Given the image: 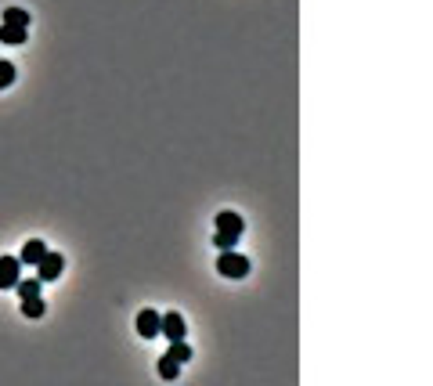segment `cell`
I'll use <instances>...</instances> for the list:
<instances>
[{"label": "cell", "mask_w": 433, "mask_h": 386, "mask_svg": "<svg viewBox=\"0 0 433 386\" xmlns=\"http://www.w3.org/2000/svg\"><path fill=\"white\" fill-rule=\"evenodd\" d=\"M217 271H220L224 278H246L249 275V260H246L242 253H235V249H220Z\"/></svg>", "instance_id": "1"}, {"label": "cell", "mask_w": 433, "mask_h": 386, "mask_svg": "<svg viewBox=\"0 0 433 386\" xmlns=\"http://www.w3.org/2000/svg\"><path fill=\"white\" fill-rule=\"evenodd\" d=\"M61 271H66V260H61V253H51V249H47L40 260H37V278H40V282H55Z\"/></svg>", "instance_id": "2"}, {"label": "cell", "mask_w": 433, "mask_h": 386, "mask_svg": "<svg viewBox=\"0 0 433 386\" xmlns=\"http://www.w3.org/2000/svg\"><path fill=\"white\" fill-rule=\"evenodd\" d=\"M22 278V260L19 256H0V289H15Z\"/></svg>", "instance_id": "3"}, {"label": "cell", "mask_w": 433, "mask_h": 386, "mask_svg": "<svg viewBox=\"0 0 433 386\" xmlns=\"http://www.w3.org/2000/svg\"><path fill=\"white\" fill-rule=\"evenodd\" d=\"M159 332H163L166 336V340H184V318L177 314V311H170V314H163V318H159Z\"/></svg>", "instance_id": "4"}, {"label": "cell", "mask_w": 433, "mask_h": 386, "mask_svg": "<svg viewBox=\"0 0 433 386\" xmlns=\"http://www.w3.org/2000/svg\"><path fill=\"white\" fill-rule=\"evenodd\" d=\"M159 318H163V314H155V311H141L137 314V336H141V340L159 336Z\"/></svg>", "instance_id": "5"}, {"label": "cell", "mask_w": 433, "mask_h": 386, "mask_svg": "<svg viewBox=\"0 0 433 386\" xmlns=\"http://www.w3.org/2000/svg\"><path fill=\"white\" fill-rule=\"evenodd\" d=\"M47 253V246L40 242V238H29V242L22 246V253H19V260H22V267H37V260Z\"/></svg>", "instance_id": "6"}, {"label": "cell", "mask_w": 433, "mask_h": 386, "mask_svg": "<svg viewBox=\"0 0 433 386\" xmlns=\"http://www.w3.org/2000/svg\"><path fill=\"white\" fill-rule=\"evenodd\" d=\"M217 231H231V235H242V231H246V220L238 217V213H231V210H224V213H217Z\"/></svg>", "instance_id": "7"}, {"label": "cell", "mask_w": 433, "mask_h": 386, "mask_svg": "<svg viewBox=\"0 0 433 386\" xmlns=\"http://www.w3.org/2000/svg\"><path fill=\"white\" fill-rule=\"evenodd\" d=\"M177 376H181V361H173L170 354H166V358H159V379L170 383V379H177Z\"/></svg>", "instance_id": "8"}, {"label": "cell", "mask_w": 433, "mask_h": 386, "mask_svg": "<svg viewBox=\"0 0 433 386\" xmlns=\"http://www.w3.org/2000/svg\"><path fill=\"white\" fill-rule=\"evenodd\" d=\"M26 40V26H0V44H22Z\"/></svg>", "instance_id": "9"}, {"label": "cell", "mask_w": 433, "mask_h": 386, "mask_svg": "<svg viewBox=\"0 0 433 386\" xmlns=\"http://www.w3.org/2000/svg\"><path fill=\"white\" fill-rule=\"evenodd\" d=\"M40 278H19V282H15V289H19V296L26 300V296H40Z\"/></svg>", "instance_id": "10"}, {"label": "cell", "mask_w": 433, "mask_h": 386, "mask_svg": "<svg viewBox=\"0 0 433 386\" xmlns=\"http://www.w3.org/2000/svg\"><path fill=\"white\" fill-rule=\"evenodd\" d=\"M44 311H47V307H44L40 296H26V300H22V314H26V318H44Z\"/></svg>", "instance_id": "11"}, {"label": "cell", "mask_w": 433, "mask_h": 386, "mask_svg": "<svg viewBox=\"0 0 433 386\" xmlns=\"http://www.w3.org/2000/svg\"><path fill=\"white\" fill-rule=\"evenodd\" d=\"M166 354H170L173 361H181V365H184V361L191 358V347H188L184 340H170V350H166Z\"/></svg>", "instance_id": "12"}, {"label": "cell", "mask_w": 433, "mask_h": 386, "mask_svg": "<svg viewBox=\"0 0 433 386\" xmlns=\"http://www.w3.org/2000/svg\"><path fill=\"white\" fill-rule=\"evenodd\" d=\"M4 22H8V26H26V29H29V11H22V8H8V11H4Z\"/></svg>", "instance_id": "13"}, {"label": "cell", "mask_w": 433, "mask_h": 386, "mask_svg": "<svg viewBox=\"0 0 433 386\" xmlns=\"http://www.w3.org/2000/svg\"><path fill=\"white\" fill-rule=\"evenodd\" d=\"M235 242H238V235H231V231H217L213 235V246L217 249H235Z\"/></svg>", "instance_id": "14"}, {"label": "cell", "mask_w": 433, "mask_h": 386, "mask_svg": "<svg viewBox=\"0 0 433 386\" xmlns=\"http://www.w3.org/2000/svg\"><path fill=\"white\" fill-rule=\"evenodd\" d=\"M11 84H15V66L11 61H0V90L11 87Z\"/></svg>", "instance_id": "15"}]
</instances>
